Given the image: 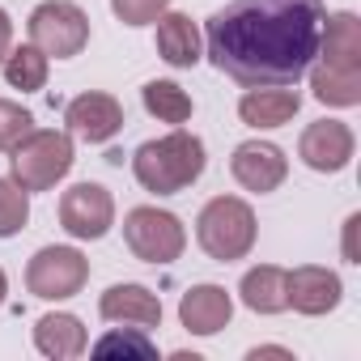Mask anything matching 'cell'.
<instances>
[{
  "label": "cell",
  "instance_id": "cell-20",
  "mask_svg": "<svg viewBox=\"0 0 361 361\" xmlns=\"http://www.w3.org/2000/svg\"><path fill=\"white\" fill-rule=\"evenodd\" d=\"M306 73H310V90L319 102H327V106H357L361 102V73L327 68V64H314Z\"/></svg>",
  "mask_w": 361,
  "mask_h": 361
},
{
  "label": "cell",
  "instance_id": "cell-5",
  "mask_svg": "<svg viewBox=\"0 0 361 361\" xmlns=\"http://www.w3.org/2000/svg\"><path fill=\"white\" fill-rule=\"evenodd\" d=\"M123 243L145 264H174L188 247V234H183V221L174 213L140 204V209H132L123 217Z\"/></svg>",
  "mask_w": 361,
  "mask_h": 361
},
{
  "label": "cell",
  "instance_id": "cell-12",
  "mask_svg": "<svg viewBox=\"0 0 361 361\" xmlns=\"http://www.w3.org/2000/svg\"><path fill=\"white\" fill-rule=\"evenodd\" d=\"M340 276L331 268H319V264H302L293 272H285V298L298 314H327L340 306Z\"/></svg>",
  "mask_w": 361,
  "mask_h": 361
},
{
  "label": "cell",
  "instance_id": "cell-11",
  "mask_svg": "<svg viewBox=\"0 0 361 361\" xmlns=\"http://www.w3.org/2000/svg\"><path fill=\"white\" fill-rule=\"evenodd\" d=\"M298 153H302V161H306L310 170L336 174V170H344L348 157H353V128L340 123V119H314V123L302 132Z\"/></svg>",
  "mask_w": 361,
  "mask_h": 361
},
{
  "label": "cell",
  "instance_id": "cell-1",
  "mask_svg": "<svg viewBox=\"0 0 361 361\" xmlns=\"http://www.w3.org/2000/svg\"><path fill=\"white\" fill-rule=\"evenodd\" d=\"M323 0H230L204 26L209 60L230 81L298 85L319 56Z\"/></svg>",
  "mask_w": 361,
  "mask_h": 361
},
{
  "label": "cell",
  "instance_id": "cell-13",
  "mask_svg": "<svg viewBox=\"0 0 361 361\" xmlns=\"http://www.w3.org/2000/svg\"><path fill=\"white\" fill-rule=\"evenodd\" d=\"M234 314V302L221 285H192L178 298V323L192 336H217Z\"/></svg>",
  "mask_w": 361,
  "mask_h": 361
},
{
  "label": "cell",
  "instance_id": "cell-28",
  "mask_svg": "<svg viewBox=\"0 0 361 361\" xmlns=\"http://www.w3.org/2000/svg\"><path fill=\"white\" fill-rule=\"evenodd\" d=\"M9 47H13V22H9V13H5V9H0V64H5Z\"/></svg>",
  "mask_w": 361,
  "mask_h": 361
},
{
  "label": "cell",
  "instance_id": "cell-2",
  "mask_svg": "<svg viewBox=\"0 0 361 361\" xmlns=\"http://www.w3.org/2000/svg\"><path fill=\"white\" fill-rule=\"evenodd\" d=\"M132 174L136 183L153 196H178L188 192L196 178L204 174V140L174 128L157 140H145L132 153Z\"/></svg>",
  "mask_w": 361,
  "mask_h": 361
},
{
  "label": "cell",
  "instance_id": "cell-7",
  "mask_svg": "<svg viewBox=\"0 0 361 361\" xmlns=\"http://www.w3.org/2000/svg\"><path fill=\"white\" fill-rule=\"evenodd\" d=\"M90 281V259L77 247H43L26 264V289L43 302H64Z\"/></svg>",
  "mask_w": 361,
  "mask_h": 361
},
{
  "label": "cell",
  "instance_id": "cell-4",
  "mask_svg": "<svg viewBox=\"0 0 361 361\" xmlns=\"http://www.w3.org/2000/svg\"><path fill=\"white\" fill-rule=\"evenodd\" d=\"M13 183L26 192H51L60 178L73 170V136L56 128H30L13 149Z\"/></svg>",
  "mask_w": 361,
  "mask_h": 361
},
{
  "label": "cell",
  "instance_id": "cell-9",
  "mask_svg": "<svg viewBox=\"0 0 361 361\" xmlns=\"http://www.w3.org/2000/svg\"><path fill=\"white\" fill-rule=\"evenodd\" d=\"M230 174L238 178V188H247V192H255V196H268V192H276V188L285 183L289 161H285V153H281L276 145H268V140H247V145L234 149Z\"/></svg>",
  "mask_w": 361,
  "mask_h": 361
},
{
  "label": "cell",
  "instance_id": "cell-23",
  "mask_svg": "<svg viewBox=\"0 0 361 361\" xmlns=\"http://www.w3.org/2000/svg\"><path fill=\"white\" fill-rule=\"evenodd\" d=\"M94 357H157V344L149 340L145 327H123V331H106L98 344H94Z\"/></svg>",
  "mask_w": 361,
  "mask_h": 361
},
{
  "label": "cell",
  "instance_id": "cell-29",
  "mask_svg": "<svg viewBox=\"0 0 361 361\" xmlns=\"http://www.w3.org/2000/svg\"><path fill=\"white\" fill-rule=\"evenodd\" d=\"M255 357H293V353L289 348H251V361Z\"/></svg>",
  "mask_w": 361,
  "mask_h": 361
},
{
  "label": "cell",
  "instance_id": "cell-30",
  "mask_svg": "<svg viewBox=\"0 0 361 361\" xmlns=\"http://www.w3.org/2000/svg\"><path fill=\"white\" fill-rule=\"evenodd\" d=\"M5 293H9V281H5V268H0V302H5Z\"/></svg>",
  "mask_w": 361,
  "mask_h": 361
},
{
  "label": "cell",
  "instance_id": "cell-10",
  "mask_svg": "<svg viewBox=\"0 0 361 361\" xmlns=\"http://www.w3.org/2000/svg\"><path fill=\"white\" fill-rule=\"evenodd\" d=\"M64 123H68L73 136H81V140H90V145H106V140L123 128V106H119V98L90 90V94H77V98L68 102Z\"/></svg>",
  "mask_w": 361,
  "mask_h": 361
},
{
  "label": "cell",
  "instance_id": "cell-25",
  "mask_svg": "<svg viewBox=\"0 0 361 361\" xmlns=\"http://www.w3.org/2000/svg\"><path fill=\"white\" fill-rule=\"evenodd\" d=\"M30 128H35V115H30L26 106H18V102H9V98H0V153H9Z\"/></svg>",
  "mask_w": 361,
  "mask_h": 361
},
{
  "label": "cell",
  "instance_id": "cell-22",
  "mask_svg": "<svg viewBox=\"0 0 361 361\" xmlns=\"http://www.w3.org/2000/svg\"><path fill=\"white\" fill-rule=\"evenodd\" d=\"M5 81L13 85V90H22V94H35V90H43L47 85V56L30 43V47H9V56H5Z\"/></svg>",
  "mask_w": 361,
  "mask_h": 361
},
{
  "label": "cell",
  "instance_id": "cell-8",
  "mask_svg": "<svg viewBox=\"0 0 361 361\" xmlns=\"http://www.w3.org/2000/svg\"><path fill=\"white\" fill-rule=\"evenodd\" d=\"M60 226L73 238H102L115 226V200L102 183H77L60 196Z\"/></svg>",
  "mask_w": 361,
  "mask_h": 361
},
{
  "label": "cell",
  "instance_id": "cell-14",
  "mask_svg": "<svg viewBox=\"0 0 361 361\" xmlns=\"http://www.w3.org/2000/svg\"><path fill=\"white\" fill-rule=\"evenodd\" d=\"M98 310H102L106 323H123V327H145V331H153V327L161 323V302H157V293L145 289V285H111V289L102 293Z\"/></svg>",
  "mask_w": 361,
  "mask_h": 361
},
{
  "label": "cell",
  "instance_id": "cell-21",
  "mask_svg": "<svg viewBox=\"0 0 361 361\" xmlns=\"http://www.w3.org/2000/svg\"><path fill=\"white\" fill-rule=\"evenodd\" d=\"M140 102H145V111L157 123H174L178 128V123L192 119V98H188L183 85H174V81H149L140 90Z\"/></svg>",
  "mask_w": 361,
  "mask_h": 361
},
{
  "label": "cell",
  "instance_id": "cell-24",
  "mask_svg": "<svg viewBox=\"0 0 361 361\" xmlns=\"http://www.w3.org/2000/svg\"><path fill=\"white\" fill-rule=\"evenodd\" d=\"M26 221H30L26 188L13 183V178H0V238H13Z\"/></svg>",
  "mask_w": 361,
  "mask_h": 361
},
{
  "label": "cell",
  "instance_id": "cell-18",
  "mask_svg": "<svg viewBox=\"0 0 361 361\" xmlns=\"http://www.w3.org/2000/svg\"><path fill=\"white\" fill-rule=\"evenodd\" d=\"M90 344L85 327L77 314H43L35 323V348L43 357H56V361H68V357H81Z\"/></svg>",
  "mask_w": 361,
  "mask_h": 361
},
{
  "label": "cell",
  "instance_id": "cell-26",
  "mask_svg": "<svg viewBox=\"0 0 361 361\" xmlns=\"http://www.w3.org/2000/svg\"><path fill=\"white\" fill-rule=\"evenodd\" d=\"M166 5H170V0H111V9H115V18L123 26H149V22H157L166 13Z\"/></svg>",
  "mask_w": 361,
  "mask_h": 361
},
{
  "label": "cell",
  "instance_id": "cell-3",
  "mask_svg": "<svg viewBox=\"0 0 361 361\" xmlns=\"http://www.w3.org/2000/svg\"><path fill=\"white\" fill-rule=\"evenodd\" d=\"M196 238L204 247L209 259L217 264H234L243 255H251L255 247V213L247 200L238 196H217L200 209L196 217Z\"/></svg>",
  "mask_w": 361,
  "mask_h": 361
},
{
  "label": "cell",
  "instance_id": "cell-17",
  "mask_svg": "<svg viewBox=\"0 0 361 361\" xmlns=\"http://www.w3.org/2000/svg\"><path fill=\"white\" fill-rule=\"evenodd\" d=\"M157 56L174 68H192L200 60V30L188 13H161L157 18Z\"/></svg>",
  "mask_w": 361,
  "mask_h": 361
},
{
  "label": "cell",
  "instance_id": "cell-16",
  "mask_svg": "<svg viewBox=\"0 0 361 361\" xmlns=\"http://www.w3.org/2000/svg\"><path fill=\"white\" fill-rule=\"evenodd\" d=\"M298 106H302L298 90H289V85H259V90L243 94L238 115L251 128H281V123H289L298 115Z\"/></svg>",
  "mask_w": 361,
  "mask_h": 361
},
{
  "label": "cell",
  "instance_id": "cell-27",
  "mask_svg": "<svg viewBox=\"0 0 361 361\" xmlns=\"http://www.w3.org/2000/svg\"><path fill=\"white\" fill-rule=\"evenodd\" d=\"M357 230H361V217L353 213V217L344 221V259H348V264H361V259H357Z\"/></svg>",
  "mask_w": 361,
  "mask_h": 361
},
{
  "label": "cell",
  "instance_id": "cell-15",
  "mask_svg": "<svg viewBox=\"0 0 361 361\" xmlns=\"http://www.w3.org/2000/svg\"><path fill=\"white\" fill-rule=\"evenodd\" d=\"M319 64L361 73V26H357L353 13L323 18V30H319Z\"/></svg>",
  "mask_w": 361,
  "mask_h": 361
},
{
  "label": "cell",
  "instance_id": "cell-6",
  "mask_svg": "<svg viewBox=\"0 0 361 361\" xmlns=\"http://www.w3.org/2000/svg\"><path fill=\"white\" fill-rule=\"evenodd\" d=\"M26 30H30V43L47 60L51 56L56 60H68V56H77L90 43V18L77 5H68V0H47V5H39L30 13Z\"/></svg>",
  "mask_w": 361,
  "mask_h": 361
},
{
  "label": "cell",
  "instance_id": "cell-19",
  "mask_svg": "<svg viewBox=\"0 0 361 361\" xmlns=\"http://www.w3.org/2000/svg\"><path fill=\"white\" fill-rule=\"evenodd\" d=\"M238 293H243V302H247L255 314H281V310H289V298H285V268H276V264L251 268V272L243 276Z\"/></svg>",
  "mask_w": 361,
  "mask_h": 361
}]
</instances>
